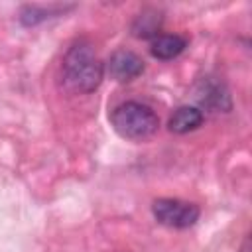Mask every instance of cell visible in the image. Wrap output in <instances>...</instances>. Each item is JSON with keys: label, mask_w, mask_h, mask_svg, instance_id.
I'll return each mask as SVG.
<instances>
[{"label": "cell", "mask_w": 252, "mask_h": 252, "mask_svg": "<svg viewBox=\"0 0 252 252\" xmlns=\"http://www.w3.org/2000/svg\"><path fill=\"white\" fill-rule=\"evenodd\" d=\"M110 122L114 130L128 140H146L154 136L159 126L156 112L150 106L136 100L118 104L110 114Z\"/></svg>", "instance_id": "cell-2"}, {"label": "cell", "mask_w": 252, "mask_h": 252, "mask_svg": "<svg viewBox=\"0 0 252 252\" xmlns=\"http://www.w3.org/2000/svg\"><path fill=\"white\" fill-rule=\"evenodd\" d=\"M203 124V112L197 106H179L169 116V130L175 134H187L191 130H197Z\"/></svg>", "instance_id": "cell-6"}, {"label": "cell", "mask_w": 252, "mask_h": 252, "mask_svg": "<svg viewBox=\"0 0 252 252\" xmlns=\"http://www.w3.org/2000/svg\"><path fill=\"white\" fill-rule=\"evenodd\" d=\"M187 47V39L177 35V33H163V35H156L152 45H150V53L156 59H175L179 53H183V49Z\"/></svg>", "instance_id": "cell-5"}, {"label": "cell", "mask_w": 252, "mask_h": 252, "mask_svg": "<svg viewBox=\"0 0 252 252\" xmlns=\"http://www.w3.org/2000/svg\"><path fill=\"white\" fill-rule=\"evenodd\" d=\"M159 28H161V14L158 10H144L132 22V33L142 39L158 35Z\"/></svg>", "instance_id": "cell-7"}, {"label": "cell", "mask_w": 252, "mask_h": 252, "mask_svg": "<svg viewBox=\"0 0 252 252\" xmlns=\"http://www.w3.org/2000/svg\"><path fill=\"white\" fill-rule=\"evenodd\" d=\"M154 217L171 228H187L193 226L199 219V207L181 199H158L152 205Z\"/></svg>", "instance_id": "cell-3"}, {"label": "cell", "mask_w": 252, "mask_h": 252, "mask_svg": "<svg viewBox=\"0 0 252 252\" xmlns=\"http://www.w3.org/2000/svg\"><path fill=\"white\" fill-rule=\"evenodd\" d=\"M142 71H144V61L134 51L128 49L116 51L108 61V73L118 83H128L138 75H142Z\"/></svg>", "instance_id": "cell-4"}, {"label": "cell", "mask_w": 252, "mask_h": 252, "mask_svg": "<svg viewBox=\"0 0 252 252\" xmlns=\"http://www.w3.org/2000/svg\"><path fill=\"white\" fill-rule=\"evenodd\" d=\"M104 75V67L94 49L87 41L69 47L63 59V85L71 93H93Z\"/></svg>", "instance_id": "cell-1"}, {"label": "cell", "mask_w": 252, "mask_h": 252, "mask_svg": "<svg viewBox=\"0 0 252 252\" xmlns=\"http://www.w3.org/2000/svg\"><path fill=\"white\" fill-rule=\"evenodd\" d=\"M201 102L207 104V106H213V108H220V110H228L230 108V98H228V93L222 85H209L205 91H203V96H201Z\"/></svg>", "instance_id": "cell-8"}]
</instances>
